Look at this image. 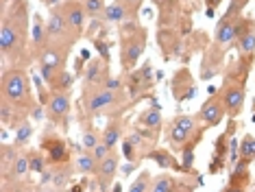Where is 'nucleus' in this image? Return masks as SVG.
Wrapping results in <instances>:
<instances>
[{
  "label": "nucleus",
  "mask_w": 255,
  "mask_h": 192,
  "mask_svg": "<svg viewBox=\"0 0 255 192\" xmlns=\"http://www.w3.org/2000/svg\"><path fill=\"white\" fill-rule=\"evenodd\" d=\"M26 4L20 2L18 9H11V13H7L2 17V26H0V50H2L4 57H15L20 55V50L24 48L26 42Z\"/></svg>",
  "instance_id": "f257e3e1"
},
{
  "label": "nucleus",
  "mask_w": 255,
  "mask_h": 192,
  "mask_svg": "<svg viewBox=\"0 0 255 192\" xmlns=\"http://www.w3.org/2000/svg\"><path fill=\"white\" fill-rule=\"evenodd\" d=\"M2 98H7L20 107V105H31V92H28V77L22 70L9 68L2 72Z\"/></svg>",
  "instance_id": "f03ea898"
},
{
  "label": "nucleus",
  "mask_w": 255,
  "mask_h": 192,
  "mask_svg": "<svg viewBox=\"0 0 255 192\" xmlns=\"http://www.w3.org/2000/svg\"><path fill=\"white\" fill-rule=\"evenodd\" d=\"M118 101V94L112 90H107V87L98 85V87H88V92L83 90V107L85 112L90 116H96L101 112H105L107 107H112V105Z\"/></svg>",
  "instance_id": "7ed1b4c3"
},
{
  "label": "nucleus",
  "mask_w": 255,
  "mask_h": 192,
  "mask_svg": "<svg viewBox=\"0 0 255 192\" xmlns=\"http://www.w3.org/2000/svg\"><path fill=\"white\" fill-rule=\"evenodd\" d=\"M39 74L44 77V81L48 85H53L55 83V79H57V74L63 70V55L59 52V48L53 44H48L46 48L39 52Z\"/></svg>",
  "instance_id": "20e7f679"
},
{
  "label": "nucleus",
  "mask_w": 255,
  "mask_h": 192,
  "mask_svg": "<svg viewBox=\"0 0 255 192\" xmlns=\"http://www.w3.org/2000/svg\"><path fill=\"white\" fill-rule=\"evenodd\" d=\"M61 11L66 15V22H68V28H70V35L74 39L81 37L83 33V26H85V4H81V0H66L61 4Z\"/></svg>",
  "instance_id": "39448f33"
},
{
  "label": "nucleus",
  "mask_w": 255,
  "mask_h": 192,
  "mask_svg": "<svg viewBox=\"0 0 255 192\" xmlns=\"http://www.w3.org/2000/svg\"><path fill=\"white\" fill-rule=\"evenodd\" d=\"M46 31H48V39L50 42H59L66 35H70V28H68L66 15H63L61 7H53L48 13V20H46ZM72 37V35H70ZM74 39V37H72Z\"/></svg>",
  "instance_id": "423d86ee"
},
{
  "label": "nucleus",
  "mask_w": 255,
  "mask_h": 192,
  "mask_svg": "<svg viewBox=\"0 0 255 192\" xmlns=\"http://www.w3.org/2000/svg\"><path fill=\"white\" fill-rule=\"evenodd\" d=\"M118 168H120V157L114 153H109L105 160L98 162V168H96V179L98 184H101V190H107L109 186H112V182L116 179V175H118Z\"/></svg>",
  "instance_id": "0eeeda50"
},
{
  "label": "nucleus",
  "mask_w": 255,
  "mask_h": 192,
  "mask_svg": "<svg viewBox=\"0 0 255 192\" xmlns=\"http://www.w3.org/2000/svg\"><path fill=\"white\" fill-rule=\"evenodd\" d=\"M46 112L53 122H66L70 114V98L66 92H55L53 96L46 101Z\"/></svg>",
  "instance_id": "6e6552de"
},
{
  "label": "nucleus",
  "mask_w": 255,
  "mask_h": 192,
  "mask_svg": "<svg viewBox=\"0 0 255 192\" xmlns=\"http://www.w3.org/2000/svg\"><path fill=\"white\" fill-rule=\"evenodd\" d=\"M196 116H199V120L203 125L216 127V125H220V120H223V116H225V105L220 98H207V101L201 105Z\"/></svg>",
  "instance_id": "1a4fd4ad"
},
{
  "label": "nucleus",
  "mask_w": 255,
  "mask_h": 192,
  "mask_svg": "<svg viewBox=\"0 0 255 192\" xmlns=\"http://www.w3.org/2000/svg\"><path fill=\"white\" fill-rule=\"evenodd\" d=\"M220 101L225 105V112H229L231 116L240 114L242 107H245V85H231L227 90L223 92V96H220Z\"/></svg>",
  "instance_id": "9d476101"
},
{
  "label": "nucleus",
  "mask_w": 255,
  "mask_h": 192,
  "mask_svg": "<svg viewBox=\"0 0 255 192\" xmlns=\"http://www.w3.org/2000/svg\"><path fill=\"white\" fill-rule=\"evenodd\" d=\"M142 52H144V37L137 39V33H135L133 37L127 39L125 48H123V66H125V70H131L133 66H135Z\"/></svg>",
  "instance_id": "9b49d317"
},
{
  "label": "nucleus",
  "mask_w": 255,
  "mask_h": 192,
  "mask_svg": "<svg viewBox=\"0 0 255 192\" xmlns=\"http://www.w3.org/2000/svg\"><path fill=\"white\" fill-rule=\"evenodd\" d=\"M42 149L46 151V157H48L50 164H63V162L70 157V151H68L66 142L63 140H57V138H46Z\"/></svg>",
  "instance_id": "f8f14e48"
},
{
  "label": "nucleus",
  "mask_w": 255,
  "mask_h": 192,
  "mask_svg": "<svg viewBox=\"0 0 255 192\" xmlns=\"http://www.w3.org/2000/svg\"><path fill=\"white\" fill-rule=\"evenodd\" d=\"M31 35H33V55L39 57V52H42L46 46L50 44L48 39V31H46V24L42 22V17L39 15H33V24H31Z\"/></svg>",
  "instance_id": "ddd939ff"
},
{
  "label": "nucleus",
  "mask_w": 255,
  "mask_h": 192,
  "mask_svg": "<svg viewBox=\"0 0 255 192\" xmlns=\"http://www.w3.org/2000/svg\"><path fill=\"white\" fill-rule=\"evenodd\" d=\"M236 24H238V20H231V17H227V15L218 22L216 35H214V39H216L218 46H225V48H227V44L234 42L236 39Z\"/></svg>",
  "instance_id": "4468645a"
},
{
  "label": "nucleus",
  "mask_w": 255,
  "mask_h": 192,
  "mask_svg": "<svg viewBox=\"0 0 255 192\" xmlns=\"http://www.w3.org/2000/svg\"><path fill=\"white\" fill-rule=\"evenodd\" d=\"M109 77V74L103 70V61H90L88 63V68H85V85L88 87H98V85H103V81H105Z\"/></svg>",
  "instance_id": "2eb2a0df"
},
{
  "label": "nucleus",
  "mask_w": 255,
  "mask_h": 192,
  "mask_svg": "<svg viewBox=\"0 0 255 192\" xmlns=\"http://www.w3.org/2000/svg\"><path fill=\"white\" fill-rule=\"evenodd\" d=\"M129 15H131V9L127 7L123 0H116V2L107 4L105 13H103V17H105L107 22H125Z\"/></svg>",
  "instance_id": "dca6fc26"
},
{
  "label": "nucleus",
  "mask_w": 255,
  "mask_h": 192,
  "mask_svg": "<svg viewBox=\"0 0 255 192\" xmlns=\"http://www.w3.org/2000/svg\"><path fill=\"white\" fill-rule=\"evenodd\" d=\"M26 173H31L28 155H26V153H18V157H15V160L11 162V166L7 168V173H2V175H4V177H7V175H11L13 179H22V177H26Z\"/></svg>",
  "instance_id": "f3484780"
},
{
  "label": "nucleus",
  "mask_w": 255,
  "mask_h": 192,
  "mask_svg": "<svg viewBox=\"0 0 255 192\" xmlns=\"http://www.w3.org/2000/svg\"><path fill=\"white\" fill-rule=\"evenodd\" d=\"M96 168H98V160L94 157V153H92V151L85 149L83 153L77 157L74 171H79V173H83V175H94V173H96Z\"/></svg>",
  "instance_id": "a211bd4d"
},
{
  "label": "nucleus",
  "mask_w": 255,
  "mask_h": 192,
  "mask_svg": "<svg viewBox=\"0 0 255 192\" xmlns=\"http://www.w3.org/2000/svg\"><path fill=\"white\" fill-rule=\"evenodd\" d=\"M148 157L155 162L159 168H172V171H181V164H177V160L172 157L168 151L164 149H155V151H150Z\"/></svg>",
  "instance_id": "6ab92c4d"
},
{
  "label": "nucleus",
  "mask_w": 255,
  "mask_h": 192,
  "mask_svg": "<svg viewBox=\"0 0 255 192\" xmlns=\"http://www.w3.org/2000/svg\"><path fill=\"white\" fill-rule=\"evenodd\" d=\"M236 42H238V50H240V55H242V57L253 55V52H255V24H253V26H249L247 31L236 39Z\"/></svg>",
  "instance_id": "aec40b11"
},
{
  "label": "nucleus",
  "mask_w": 255,
  "mask_h": 192,
  "mask_svg": "<svg viewBox=\"0 0 255 192\" xmlns=\"http://www.w3.org/2000/svg\"><path fill=\"white\" fill-rule=\"evenodd\" d=\"M15 116H18V107H15L11 101H7V98H2V101H0V122H2V127L18 125V122H15Z\"/></svg>",
  "instance_id": "412c9836"
},
{
  "label": "nucleus",
  "mask_w": 255,
  "mask_h": 192,
  "mask_svg": "<svg viewBox=\"0 0 255 192\" xmlns=\"http://www.w3.org/2000/svg\"><path fill=\"white\" fill-rule=\"evenodd\" d=\"M120 136H123V122H120V120H112L105 127V131H103V140H105L112 149L120 142Z\"/></svg>",
  "instance_id": "4be33fe9"
},
{
  "label": "nucleus",
  "mask_w": 255,
  "mask_h": 192,
  "mask_svg": "<svg viewBox=\"0 0 255 192\" xmlns=\"http://www.w3.org/2000/svg\"><path fill=\"white\" fill-rule=\"evenodd\" d=\"M177 186L179 184L170 175H159V177H155L153 184H150V192H175Z\"/></svg>",
  "instance_id": "5701e85b"
},
{
  "label": "nucleus",
  "mask_w": 255,
  "mask_h": 192,
  "mask_svg": "<svg viewBox=\"0 0 255 192\" xmlns=\"http://www.w3.org/2000/svg\"><path fill=\"white\" fill-rule=\"evenodd\" d=\"M140 125L148 127V129H159V125H161V112H159L157 105H155L153 109H146V112L140 114Z\"/></svg>",
  "instance_id": "b1692460"
},
{
  "label": "nucleus",
  "mask_w": 255,
  "mask_h": 192,
  "mask_svg": "<svg viewBox=\"0 0 255 192\" xmlns=\"http://www.w3.org/2000/svg\"><path fill=\"white\" fill-rule=\"evenodd\" d=\"M13 144L15 147H22V144H26L28 140H31L33 136V127H31V122H20V125H15L13 127Z\"/></svg>",
  "instance_id": "393cba45"
},
{
  "label": "nucleus",
  "mask_w": 255,
  "mask_h": 192,
  "mask_svg": "<svg viewBox=\"0 0 255 192\" xmlns=\"http://www.w3.org/2000/svg\"><path fill=\"white\" fill-rule=\"evenodd\" d=\"M72 179V168L70 166H61L55 168V179H53V188L55 190H66L68 184Z\"/></svg>",
  "instance_id": "a878e982"
},
{
  "label": "nucleus",
  "mask_w": 255,
  "mask_h": 192,
  "mask_svg": "<svg viewBox=\"0 0 255 192\" xmlns=\"http://www.w3.org/2000/svg\"><path fill=\"white\" fill-rule=\"evenodd\" d=\"M255 160V138L253 136H245L240 144V162L245 164H251Z\"/></svg>",
  "instance_id": "bb28decb"
},
{
  "label": "nucleus",
  "mask_w": 255,
  "mask_h": 192,
  "mask_svg": "<svg viewBox=\"0 0 255 192\" xmlns=\"http://www.w3.org/2000/svg\"><path fill=\"white\" fill-rule=\"evenodd\" d=\"M28 164H31V173H37V175H42L46 171V160L48 157H44L39 151H28Z\"/></svg>",
  "instance_id": "cd10ccee"
},
{
  "label": "nucleus",
  "mask_w": 255,
  "mask_h": 192,
  "mask_svg": "<svg viewBox=\"0 0 255 192\" xmlns=\"http://www.w3.org/2000/svg\"><path fill=\"white\" fill-rule=\"evenodd\" d=\"M188 138H190L188 131L179 129L177 125H170V129H168V142H170L172 147H181V144L188 142Z\"/></svg>",
  "instance_id": "c85d7f7f"
},
{
  "label": "nucleus",
  "mask_w": 255,
  "mask_h": 192,
  "mask_svg": "<svg viewBox=\"0 0 255 192\" xmlns=\"http://www.w3.org/2000/svg\"><path fill=\"white\" fill-rule=\"evenodd\" d=\"M196 120H199V116L181 114V116H177L172 125H177L179 129H183V131H188V133H194V131H196Z\"/></svg>",
  "instance_id": "c756f323"
},
{
  "label": "nucleus",
  "mask_w": 255,
  "mask_h": 192,
  "mask_svg": "<svg viewBox=\"0 0 255 192\" xmlns=\"http://www.w3.org/2000/svg\"><path fill=\"white\" fill-rule=\"evenodd\" d=\"M85 4V13H88V17H98L105 13V0H83Z\"/></svg>",
  "instance_id": "7c9ffc66"
},
{
  "label": "nucleus",
  "mask_w": 255,
  "mask_h": 192,
  "mask_svg": "<svg viewBox=\"0 0 255 192\" xmlns=\"http://www.w3.org/2000/svg\"><path fill=\"white\" fill-rule=\"evenodd\" d=\"M150 184H153V182H150V175L144 171V173H140V177H137L135 182L129 186V192H148Z\"/></svg>",
  "instance_id": "2f4dec72"
},
{
  "label": "nucleus",
  "mask_w": 255,
  "mask_h": 192,
  "mask_svg": "<svg viewBox=\"0 0 255 192\" xmlns=\"http://www.w3.org/2000/svg\"><path fill=\"white\" fill-rule=\"evenodd\" d=\"M72 83H74V77H72V74L66 72V70H61V72L57 74L53 87H55V90H59V92H66V90H70V87H72Z\"/></svg>",
  "instance_id": "473e14b6"
},
{
  "label": "nucleus",
  "mask_w": 255,
  "mask_h": 192,
  "mask_svg": "<svg viewBox=\"0 0 255 192\" xmlns=\"http://www.w3.org/2000/svg\"><path fill=\"white\" fill-rule=\"evenodd\" d=\"M98 142H101V138H98V133L94 129H83V147L85 149L92 151Z\"/></svg>",
  "instance_id": "72a5a7b5"
},
{
  "label": "nucleus",
  "mask_w": 255,
  "mask_h": 192,
  "mask_svg": "<svg viewBox=\"0 0 255 192\" xmlns=\"http://www.w3.org/2000/svg\"><path fill=\"white\" fill-rule=\"evenodd\" d=\"M112 151H114V149L109 147V144L105 142V140H101V142H98L96 147L92 149V153H94V157H96L98 162H101V160H105V157H107L109 153H112Z\"/></svg>",
  "instance_id": "f704fd0d"
},
{
  "label": "nucleus",
  "mask_w": 255,
  "mask_h": 192,
  "mask_svg": "<svg viewBox=\"0 0 255 192\" xmlns=\"http://www.w3.org/2000/svg\"><path fill=\"white\" fill-rule=\"evenodd\" d=\"M194 164V151L192 149H183V162H181V171H190Z\"/></svg>",
  "instance_id": "c9c22d12"
},
{
  "label": "nucleus",
  "mask_w": 255,
  "mask_h": 192,
  "mask_svg": "<svg viewBox=\"0 0 255 192\" xmlns=\"http://www.w3.org/2000/svg\"><path fill=\"white\" fill-rule=\"evenodd\" d=\"M123 155H125L129 162H135V160H137V155H135V144H131L129 140H125V144H123Z\"/></svg>",
  "instance_id": "e433bc0d"
},
{
  "label": "nucleus",
  "mask_w": 255,
  "mask_h": 192,
  "mask_svg": "<svg viewBox=\"0 0 255 192\" xmlns=\"http://www.w3.org/2000/svg\"><path fill=\"white\" fill-rule=\"evenodd\" d=\"M103 87H107V90H112V92H118V90H123V81L114 79V77H107L105 81H103Z\"/></svg>",
  "instance_id": "4c0bfd02"
},
{
  "label": "nucleus",
  "mask_w": 255,
  "mask_h": 192,
  "mask_svg": "<svg viewBox=\"0 0 255 192\" xmlns=\"http://www.w3.org/2000/svg\"><path fill=\"white\" fill-rule=\"evenodd\" d=\"M53 179H55V168L50 171V168H46V171L39 175V186H53Z\"/></svg>",
  "instance_id": "58836bf2"
},
{
  "label": "nucleus",
  "mask_w": 255,
  "mask_h": 192,
  "mask_svg": "<svg viewBox=\"0 0 255 192\" xmlns=\"http://www.w3.org/2000/svg\"><path fill=\"white\" fill-rule=\"evenodd\" d=\"M96 50L103 55V59L109 61V46H107L105 42H101V39H98V42H96Z\"/></svg>",
  "instance_id": "ea45409f"
},
{
  "label": "nucleus",
  "mask_w": 255,
  "mask_h": 192,
  "mask_svg": "<svg viewBox=\"0 0 255 192\" xmlns=\"http://www.w3.org/2000/svg\"><path fill=\"white\" fill-rule=\"evenodd\" d=\"M31 116H33V120H42V118H44V112H42V107H39V105H35V107L31 109Z\"/></svg>",
  "instance_id": "a19ab883"
},
{
  "label": "nucleus",
  "mask_w": 255,
  "mask_h": 192,
  "mask_svg": "<svg viewBox=\"0 0 255 192\" xmlns=\"http://www.w3.org/2000/svg\"><path fill=\"white\" fill-rule=\"evenodd\" d=\"M123 2H125V4H127V7H129L131 11H135V9L142 4V0H123Z\"/></svg>",
  "instance_id": "79ce46f5"
},
{
  "label": "nucleus",
  "mask_w": 255,
  "mask_h": 192,
  "mask_svg": "<svg viewBox=\"0 0 255 192\" xmlns=\"http://www.w3.org/2000/svg\"><path fill=\"white\" fill-rule=\"evenodd\" d=\"M205 2H207V4H210V9H214V7H216V4L220 2V0H205Z\"/></svg>",
  "instance_id": "37998d69"
},
{
  "label": "nucleus",
  "mask_w": 255,
  "mask_h": 192,
  "mask_svg": "<svg viewBox=\"0 0 255 192\" xmlns=\"http://www.w3.org/2000/svg\"><path fill=\"white\" fill-rule=\"evenodd\" d=\"M131 171H133V164H127V166L123 168V173H125V175H129Z\"/></svg>",
  "instance_id": "c03bdc74"
},
{
  "label": "nucleus",
  "mask_w": 255,
  "mask_h": 192,
  "mask_svg": "<svg viewBox=\"0 0 255 192\" xmlns=\"http://www.w3.org/2000/svg\"><path fill=\"white\" fill-rule=\"evenodd\" d=\"M44 2H46V4H48V7H55V4H57V2H59V0H44Z\"/></svg>",
  "instance_id": "a18cd8bd"
},
{
  "label": "nucleus",
  "mask_w": 255,
  "mask_h": 192,
  "mask_svg": "<svg viewBox=\"0 0 255 192\" xmlns=\"http://www.w3.org/2000/svg\"><path fill=\"white\" fill-rule=\"evenodd\" d=\"M153 2H155V4H164L166 0H153Z\"/></svg>",
  "instance_id": "49530a36"
},
{
  "label": "nucleus",
  "mask_w": 255,
  "mask_h": 192,
  "mask_svg": "<svg viewBox=\"0 0 255 192\" xmlns=\"http://www.w3.org/2000/svg\"><path fill=\"white\" fill-rule=\"evenodd\" d=\"M253 109H255V101H253Z\"/></svg>",
  "instance_id": "de8ad7c7"
},
{
  "label": "nucleus",
  "mask_w": 255,
  "mask_h": 192,
  "mask_svg": "<svg viewBox=\"0 0 255 192\" xmlns=\"http://www.w3.org/2000/svg\"><path fill=\"white\" fill-rule=\"evenodd\" d=\"M2 2H7V0H2Z\"/></svg>",
  "instance_id": "09e8293b"
}]
</instances>
